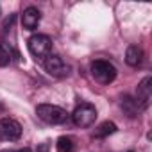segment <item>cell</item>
<instances>
[{
    "label": "cell",
    "instance_id": "6da1fadb",
    "mask_svg": "<svg viewBox=\"0 0 152 152\" xmlns=\"http://www.w3.org/2000/svg\"><path fill=\"white\" fill-rule=\"evenodd\" d=\"M29 52L38 59V61H45V57H48L52 54V39L47 34H34L29 38Z\"/></svg>",
    "mask_w": 152,
    "mask_h": 152
},
{
    "label": "cell",
    "instance_id": "7a4b0ae2",
    "mask_svg": "<svg viewBox=\"0 0 152 152\" xmlns=\"http://www.w3.org/2000/svg\"><path fill=\"white\" fill-rule=\"evenodd\" d=\"M36 115L47 122V124H52V125H57V124H64L66 118H68V113L59 107V106H54V104H39L36 107Z\"/></svg>",
    "mask_w": 152,
    "mask_h": 152
},
{
    "label": "cell",
    "instance_id": "3957f363",
    "mask_svg": "<svg viewBox=\"0 0 152 152\" xmlns=\"http://www.w3.org/2000/svg\"><path fill=\"white\" fill-rule=\"evenodd\" d=\"M91 75H93V79L100 84H109L116 79V68L115 64H111L109 61H95L91 64Z\"/></svg>",
    "mask_w": 152,
    "mask_h": 152
},
{
    "label": "cell",
    "instance_id": "277c9868",
    "mask_svg": "<svg viewBox=\"0 0 152 152\" xmlns=\"http://www.w3.org/2000/svg\"><path fill=\"white\" fill-rule=\"evenodd\" d=\"M72 120L77 127H90L93 125V122L97 120V109L95 106L88 104V102H83L81 106L75 107V111L72 113Z\"/></svg>",
    "mask_w": 152,
    "mask_h": 152
},
{
    "label": "cell",
    "instance_id": "5b68a950",
    "mask_svg": "<svg viewBox=\"0 0 152 152\" xmlns=\"http://www.w3.org/2000/svg\"><path fill=\"white\" fill-rule=\"evenodd\" d=\"M22 136V125L13 118L0 120V138L6 141H15Z\"/></svg>",
    "mask_w": 152,
    "mask_h": 152
},
{
    "label": "cell",
    "instance_id": "8992f818",
    "mask_svg": "<svg viewBox=\"0 0 152 152\" xmlns=\"http://www.w3.org/2000/svg\"><path fill=\"white\" fill-rule=\"evenodd\" d=\"M43 66H45L47 73H50L52 77H64V75L68 73V66H66L64 61H63L59 56H56V54H50L48 57H45Z\"/></svg>",
    "mask_w": 152,
    "mask_h": 152
},
{
    "label": "cell",
    "instance_id": "52a82bcc",
    "mask_svg": "<svg viewBox=\"0 0 152 152\" xmlns=\"http://www.w3.org/2000/svg\"><path fill=\"white\" fill-rule=\"evenodd\" d=\"M150 95H152V79L150 77H145L140 84H138V90H136V100L140 102V106L145 109L150 102Z\"/></svg>",
    "mask_w": 152,
    "mask_h": 152
},
{
    "label": "cell",
    "instance_id": "ba28073f",
    "mask_svg": "<svg viewBox=\"0 0 152 152\" xmlns=\"http://www.w3.org/2000/svg\"><path fill=\"white\" fill-rule=\"evenodd\" d=\"M41 22V13L36 9V7H27L22 15V25L27 29V31H34Z\"/></svg>",
    "mask_w": 152,
    "mask_h": 152
},
{
    "label": "cell",
    "instance_id": "9c48e42d",
    "mask_svg": "<svg viewBox=\"0 0 152 152\" xmlns=\"http://www.w3.org/2000/svg\"><path fill=\"white\" fill-rule=\"evenodd\" d=\"M120 106H122V109H124V113L127 115V116H136L140 111H143V107L140 106V102L136 100V99H132V97H129V95H125L124 99H122V102H120Z\"/></svg>",
    "mask_w": 152,
    "mask_h": 152
},
{
    "label": "cell",
    "instance_id": "30bf717a",
    "mask_svg": "<svg viewBox=\"0 0 152 152\" xmlns=\"http://www.w3.org/2000/svg\"><path fill=\"white\" fill-rule=\"evenodd\" d=\"M143 61V50L138 45H131L125 52V63L129 66H140Z\"/></svg>",
    "mask_w": 152,
    "mask_h": 152
},
{
    "label": "cell",
    "instance_id": "8fae6325",
    "mask_svg": "<svg viewBox=\"0 0 152 152\" xmlns=\"http://www.w3.org/2000/svg\"><path fill=\"white\" fill-rule=\"evenodd\" d=\"M113 132H116V125L113 122H104V124H100L95 129V136L97 138H106V136H109Z\"/></svg>",
    "mask_w": 152,
    "mask_h": 152
},
{
    "label": "cell",
    "instance_id": "7c38bea8",
    "mask_svg": "<svg viewBox=\"0 0 152 152\" xmlns=\"http://www.w3.org/2000/svg\"><path fill=\"white\" fill-rule=\"evenodd\" d=\"M56 145H57V152H73V150H75L73 140L68 138V136H61Z\"/></svg>",
    "mask_w": 152,
    "mask_h": 152
},
{
    "label": "cell",
    "instance_id": "4fadbf2b",
    "mask_svg": "<svg viewBox=\"0 0 152 152\" xmlns=\"http://www.w3.org/2000/svg\"><path fill=\"white\" fill-rule=\"evenodd\" d=\"M9 63H11V52L4 45H0V66H7Z\"/></svg>",
    "mask_w": 152,
    "mask_h": 152
},
{
    "label": "cell",
    "instance_id": "5bb4252c",
    "mask_svg": "<svg viewBox=\"0 0 152 152\" xmlns=\"http://www.w3.org/2000/svg\"><path fill=\"white\" fill-rule=\"evenodd\" d=\"M16 152H31L29 148H20V150H16Z\"/></svg>",
    "mask_w": 152,
    "mask_h": 152
},
{
    "label": "cell",
    "instance_id": "9a60e30c",
    "mask_svg": "<svg viewBox=\"0 0 152 152\" xmlns=\"http://www.w3.org/2000/svg\"><path fill=\"white\" fill-rule=\"evenodd\" d=\"M129 152H132V150H129Z\"/></svg>",
    "mask_w": 152,
    "mask_h": 152
}]
</instances>
